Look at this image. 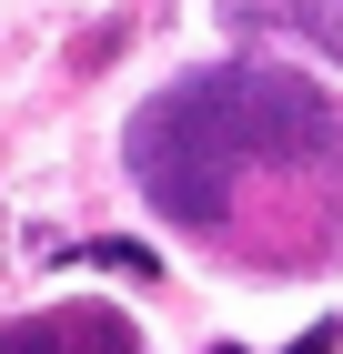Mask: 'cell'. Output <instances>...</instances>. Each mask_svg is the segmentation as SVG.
I'll return each mask as SVG.
<instances>
[{"label": "cell", "instance_id": "cell-1", "mask_svg": "<svg viewBox=\"0 0 343 354\" xmlns=\"http://www.w3.org/2000/svg\"><path fill=\"white\" fill-rule=\"evenodd\" d=\"M343 152V111L283 71H192L132 111V183L172 223H222L242 162Z\"/></svg>", "mask_w": 343, "mask_h": 354}, {"label": "cell", "instance_id": "cell-2", "mask_svg": "<svg viewBox=\"0 0 343 354\" xmlns=\"http://www.w3.org/2000/svg\"><path fill=\"white\" fill-rule=\"evenodd\" d=\"M0 354H141L121 314L101 304H61V314H21V324H0Z\"/></svg>", "mask_w": 343, "mask_h": 354}, {"label": "cell", "instance_id": "cell-3", "mask_svg": "<svg viewBox=\"0 0 343 354\" xmlns=\"http://www.w3.org/2000/svg\"><path fill=\"white\" fill-rule=\"evenodd\" d=\"M263 21H283V30H303V41H323V51L343 61V0H253Z\"/></svg>", "mask_w": 343, "mask_h": 354}, {"label": "cell", "instance_id": "cell-4", "mask_svg": "<svg viewBox=\"0 0 343 354\" xmlns=\"http://www.w3.org/2000/svg\"><path fill=\"white\" fill-rule=\"evenodd\" d=\"M81 263H101V273H132V283H152V253H141V243H81Z\"/></svg>", "mask_w": 343, "mask_h": 354}, {"label": "cell", "instance_id": "cell-5", "mask_svg": "<svg viewBox=\"0 0 343 354\" xmlns=\"http://www.w3.org/2000/svg\"><path fill=\"white\" fill-rule=\"evenodd\" d=\"M343 344V324H313V334H293V354H333Z\"/></svg>", "mask_w": 343, "mask_h": 354}, {"label": "cell", "instance_id": "cell-6", "mask_svg": "<svg viewBox=\"0 0 343 354\" xmlns=\"http://www.w3.org/2000/svg\"><path fill=\"white\" fill-rule=\"evenodd\" d=\"M212 354H242V344H212Z\"/></svg>", "mask_w": 343, "mask_h": 354}]
</instances>
